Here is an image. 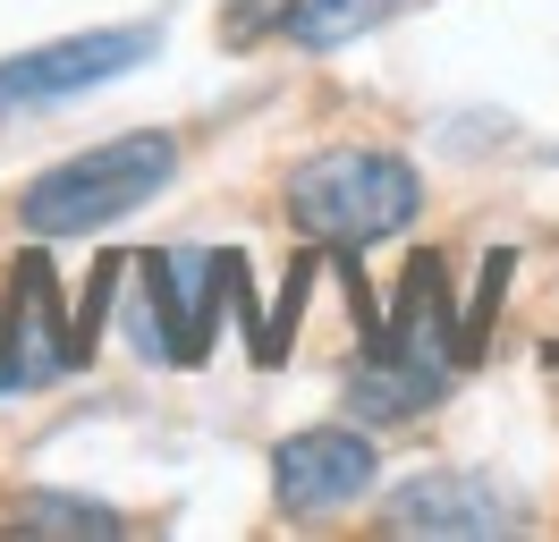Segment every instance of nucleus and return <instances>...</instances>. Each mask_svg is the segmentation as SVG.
<instances>
[{
  "mask_svg": "<svg viewBox=\"0 0 559 542\" xmlns=\"http://www.w3.org/2000/svg\"><path fill=\"white\" fill-rule=\"evenodd\" d=\"M288 212H297V229H306V237L340 246V255H365V246L399 237L424 212V178L399 162V153L340 144V153L297 162V178H288Z\"/></svg>",
  "mask_w": 559,
  "mask_h": 542,
  "instance_id": "1",
  "label": "nucleus"
},
{
  "mask_svg": "<svg viewBox=\"0 0 559 542\" xmlns=\"http://www.w3.org/2000/svg\"><path fill=\"white\" fill-rule=\"evenodd\" d=\"M466 356V339L450 331V288H441V263L416 255L407 280H399V305H390V322L373 331L365 347V373H356V415L365 424H390V415H416L450 365Z\"/></svg>",
  "mask_w": 559,
  "mask_h": 542,
  "instance_id": "2",
  "label": "nucleus"
},
{
  "mask_svg": "<svg viewBox=\"0 0 559 542\" xmlns=\"http://www.w3.org/2000/svg\"><path fill=\"white\" fill-rule=\"evenodd\" d=\"M170 169H178V136H162V128L110 136L94 153L43 169L35 187H26V203H17V221L35 237H94V229H110V221H128L144 196H162Z\"/></svg>",
  "mask_w": 559,
  "mask_h": 542,
  "instance_id": "3",
  "label": "nucleus"
},
{
  "mask_svg": "<svg viewBox=\"0 0 559 542\" xmlns=\"http://www.w3.org/2000/svg\"><path fill=\"white\" fill-rule=\"evenodd\" d=\"M153 26H103V34H60L17 60H0V110H35V102H69L85 85H110L119 68L153 60Z\"/></svg>",
  "mask_w": 559,
  "mask_h": 542,
  "instance_id": "4",
  "label": "nucleus"
},
{
  "mask_svg": "<svg viewBox=\"0 0 559 542\" xmlns=\"http://www.w3.org/2000/svg\"><path fill=\"white\" fill-rule=\"evenodd\" d=\"M272 492L288 517H331L373 492V440L340 433V424H314V433H288L272 458Z\"/></svg>",
  "mask_w": 559,
  "mask_h": 542,
  "instance_id": "5",
  "label": "nucleus"
},
{
  "mask_svg": "<svg viewBox=\"0 0 559 542\" xmlns=\"http://www.w3.org/2000/svg\"><path fill=\"white\" fill-rule=\"evenodd\" d=\"M518 517H509V500L491 492L484 474H450V467H432V474H407L399 492H390V534H457V542H475V534H509Z\"/></svg>",
  "mask_w": 559,
  "mask_h": 542,
  "instance_id": "6",
  "label": "nucleus"
},
{
  "mask_svg": "<svg viewBox=\"0 0 559 542\" xmlns=\"http://www.w3.org/2000/svg\"><path fill=\"white\" fill-rule=\"evenodd\" d=\"M0 381H43V373H69L76 365V331L60 322V288L51 271L26 263V288H17V314H9V339H0Z\"/></svg>",
  "mask_w": 559,
  "mask_h": 542,
  "instance_id": "7",
  "label": "nucleus"
},
{
  "mask_svg": "<svg viewBox=\"0 0 559 542\" xmlns=\"http://www.w3.org/2000/svg\"><path fill=\"white\" fill-rule=\"evenodd\" d=\"M382 17H399V0H288V9H280V34L306 43V51H340L356 34H373Z\"/></svg>",
  "mask_w": 559,
  "mask_h": 542,
  "instance_id": "8",
  "label": "nucleus"
},
{
  "mask_svg": "<svg viewBox=\"0 0 559 542\" xmlns=\"http://www.w3.org/2000/svg\"><path fill=\"white\" fill-rule=\"evenodd\" d=\"M17 534H119L128 517L103 500H69V492H35V500H17V517H9Z\"/></svg>",
  "mask_w": 559,
  "mask_h": 542,
  "instance_id": "9",
  "label": "nucleus"
}]
</instances>
